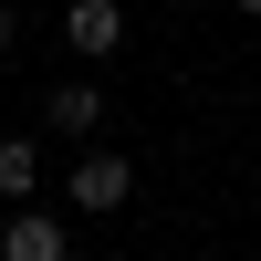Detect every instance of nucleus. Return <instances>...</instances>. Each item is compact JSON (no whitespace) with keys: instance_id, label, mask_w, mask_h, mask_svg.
Here are the masks:
<instances>
[{"instance_id":"f257e3e1","label":"nucleus","mask_w":261,"mask_h":261,"mask_svg":"<svg viewBox=\"0 0 261 261\" xmlns=\"http://www.w3.org/2000/svg\"><path fill=\"white\" fill-rule=\"evenodd\" d=\"M63 199H73V209H94V220H115V209L136 199V167H125L115 146H94V157H73V178H63Z\"/></svg>"},{"instance_id":"f03ea898","label":"nucleus","mask_w":261,"mask_h":261,"mask_svg":"<svg viewBox=\"0 0 261 261\" xmlns=\"http://www.w3.org/2000/svg\"><path fill=\"white\" fill-rule=\"evenodd\" d=\"M63 42H73L84 63L125 53V11H115V0H73V11H63Z\"/></svg>"},{"instance_id":"7ed1b4c3","label":"nucleus","mask_w":261,"mask_h":261,"mask_svg":"<svg viewBox=\"0 0 261 261\" xmlns=\"http://www.w3.org/2000/svg\"><path fill=\"white\" fill-rule=\"evenodd\" d=\"M0 261H73V241H63V220H42V209H11Z\"/></svg>"},{"instance_id":"20e7f679","label":"nucleus","mask_w":261,"mask_h":261,"mask_svg":"<svg viewBox=\"0 0 261 261\" xmlns=\"http://www.w3.org/2000/svg\"><path fill=\"white\" fill-rule=\"evenodd\" d=\"M42 115H53L63 136H94V115H105V94H94V84H53V94H42Z\"/></svg>"},{"instance_id":"39448f33","label":"nucleus","mask_w":261,"mask_h":261,"mask_svg":"<svg viewBox=\"0 0 261 261\" xmlns=\"http://www.w3.org/2000/svg\"><path fill=\"white\" fill-rule=\"evenodd\" d=\"M32 178H42L32 136H0V199H32Z\"/></svg>"},{"instance_id":"423d86ee","label":"nucleus","mask_w":261,"mask_h":261,"mask_svg":"<svg viewBox=\"0 0 261 261\" xmlns=\"http://www.w3.org/2000/svg\"><path fill=\"white\" fill-rule=\"evenodd\" d=\"M11 42H21V11H11V0H0V53H11Z\"/></svg>"}]
</instances>
